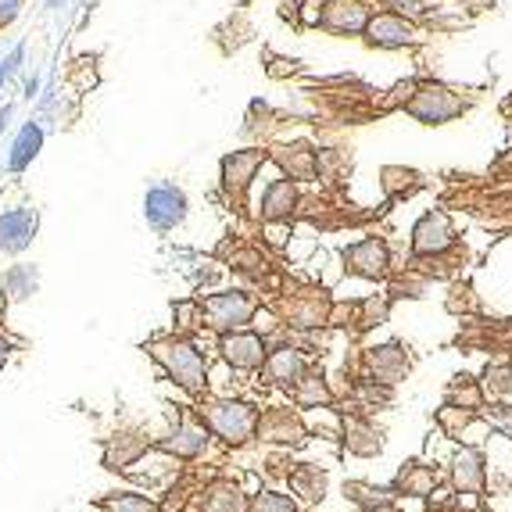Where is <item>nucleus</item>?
<instances>
[{
    "label": "nucleus",
    "mask_w": 512,
    "mask_h": 512,
    "mask_svg": "<svg viewBox=\"0 0 512 512\" xmlns=\"http://www.w3.org/2000/svg\"><path fill=\"white\" fill-rule=\"evenodd\" d=\"M151 355L165 366V373L176 380L180 387H187L190 394H197L205 387V359L201 351L194 348L190 341H180V337H165V341L151 344Z\"/></svg>",
    "instance_id": "obj_1"
},
{
    "label": "nucleus",
    "mask_w": 512,
    "mask_h": 512,
    "mask_svg": "<svg viewBox=\"0 0 512 512\" xmlns=\"http://www.w3.org/2000/svg\"><path fill=\"white\" fill-rule=\"evenodd\" d=\"M405 111H409L412 119L427 122V126H441V122L459 119L462 111H466V101L455 94L452 86H444V83H419L416 94H412L409 104H405Z\"/></svg>",
    "instance_id": "obj_2"
},
{
    "label": "nucleus",
    "mask_w": 512,
    "mask_h": 512,
    "mask_svg": "<svg viewBox=\"0 0 512 512\" xmlns=\"http://www.w3.org/2000/svg\"><path fill=\"white\" fill-rule=\"evenodd\" d=\"M187 212H190V201L176 183H154L144 194V219L158 233H172L176 226H183Z\"/></svg>",
    "instance_id": "obj_3"
},
{
    "label": "nucleus",
    "mask_w": 512,
    "mask_h": 512,
    "mask_svg": "<svg viewBox=\"0 0 512 512\" xmlns=\"http://www.w3.org/2000/svg\"><path fill=\"white\" fill-rule=\"evenodd\" d=\"M369 47L376 51H402V47H412L419 43V29L405 11H373L362 29Z\"/></svg>",
    "instance_id": "obj_4"
},
{
    "label": "nucleus",
    "mask_w": 512,
    "mask_h": 512,
    "mask_svg": "<svg viewBox=\"0 0 512 512\" xmlns=\"http://www.w3.org/2000/svg\"><path fill=\"white\" fill-rule=\"evenodd\" d=\"M258 301L244 291H222V294H212V298L201 301V316L208 319V326L219 333H230V330H240L244 323H251L255 316Z\"/></svg>",
    "instance_id": "obj_5"
},
{
    "label": "nucleus",
    "mask_w": 512,
    "mask_h": 512,
    "mask_svg": "<svg viewBox=\"0 0 512 512\" xmlns=\"http://www.w3.org/2000/svg\"><path fill=\"white\" fill-rule=\"evenodd\" d=\"M369 15H373L369 0H326L316 11V26L337 36H359L366 29Z\"/></svg>",
    "instance_id": "obj_6"
},
{
    "label": "nucleus",
    "mask_w": 512,
    "mask_h": 512,
    "mask_svg": "<svg viewBox=\"0 0 512 512\" xmlns=\"http://www.w3.org/2000/svg\"><path fill=\"white\" fill-rule=\"evenodd\" d=\"M40 212L33 205H18L0 212V255H22L36 240Z\"/></svg>",
    "instance_id": "obj_7"
},
{
    "label": "nucleus",
    "mask_w": 512,
    "mask_h": 512,
    "mask_svg": "<svg viewBox=\"0 0 512 512\" xmlns=\"http://www.w3.org/2000/svg\"><path fill=\"white\" fill-rule=\"evenodd\" d=\"M387 265H391V251L380 237H366L344 248V269L362 276V280H380L387 273Z\"/></svg>",
    "instance_id": "obj_8"
},
{
    "label": "nucleus",
    "mask_w": 512,
    "mask_h": 512,
    "mask_svg": "<svg viewBox=\"0 0 512 512\" xmlns=\"http://www.w3.org/2000/svg\"><path fill=\"white\" fill-rule=\"evenodd\" d=\"M265 158H269V154H265L262 147L226 154V158H222V190L230 197H240L251 187V180H255V172L265 165Z\"/></svg>",
    "instance_id": "obj_9"
},
{
    "label": "nucleus",
    "mask_w": 512,
    "mask_h": 512,
    "mask_svg": "<svg viewBox=\"0 0 512 512\" xmlns=\"http://www.w3.org/2000/svg\"><path fill=\"white\" fill-rule=\"evenodd\" d=\"M208 423H212V430H219L226 441L240 444V441H248L251 430H255V409L240 402H215L212 409H208Z\"/></svg>",
    "instance_id": "obj_10"
},
{
    "label": "nucleus",
    "mask_w": 512,
    "mask_h": 512,
    "mask_svg": "<svg viewBox=\"0 0 512 512\" xmlns=\"http://www.w3.org/2000/svg\"><path fill=\"white\" fill-rule=\"evenodd\" d=\"M452 244H455V230H452V219L444 212H427L416 222V230H412V251L416 255H441Z\"/></svg>",
    "instance_id": "obj_11"
},
{
    "label": "nucleus",
    "mask_w": 512,
    "mask_h": 512,
    "mask_svg": "<svg viewBox=\"0 0 512 512\" xmlns=\"http://www.w3.org/2000/svg\"><path fill=\"white\" fill-rule=\"evenodd\" d=\"M219 351L233 369H258L265 362V355H269V351H265V341L258 337V333H240V330L226 333Z\"/></svg>",
    "instance_id": "obj_12"
},
{
    "label": "nucleus",
    "mask_w": 512,
    "mask_h": 512,
    "mask_svg": "<svg viewBox=\"0 0 512 512\" xmlns=\"http://www.w3.org/2000/svg\"><path fill=\"white\" fill-rule=\"evenodd\" d=\"M298 208V187L294 180H273L262 197V219L265 222H287Z\"/></svg>",
    "instance_id": "obj_13"
},
{
    "label": "nucleus",
    "mask_w": 512,
    "mask_h": 512,
    "mask_svg": "<svg viewBox=\"0 0 512 512\" xmlns=\"http://www.w3.org/2000/svg\"><path fill=\"white\" fill-rule=\"evenodd\" d=\"M369 373L380 384H398L405 373H409V355H405L398 344H384V348L369 351Z\"/></svg>",
    "instance_id": "obj_14"
},
{
    "label": "nucleus",
    "mask_w": 512,
    "mask_h": 512,
    "mask_svg": "<svg viewBox=\"0 0 512 512\" xmlns=\"http://www.w3.org/2000/svg\"><path fill=\"white\" fill-rule=\"evenodd\" d=\"M43 126L36 119H29L26 126L18 129V137H15V144H11V154H8V172H26L29 165L36 162V154H40V147H43Z\"/></svg>",
    "instance_id": "obj_15"
},
{
    "label": "nucleus",
    "mask_w": 512,
    "mask_h": 512,
    "mask_svg": "<svg viewBox=\"0 0 512 512\" xmlns=\"http://www.w3.org/2000/svg\"><path fill=\"white\" fill-rule=\"evenodd\" d=\"M262 366L269 369V376H273L276 384H298V376L305 373V359H301V351H294V348L269 351Z\"/></svg>",
    "instance_id": "obj_16"
},
{
    "label": "nucleus",
    "mask_w": 512,
    "mask_h": 512,
    "mask_svg": "<svg viewBox=\"0 0 512 512\" xmlns=\"http://www.w3.org/2000/svg\"><path fill=\"white\" fill-rule=\"evenodd\" d=\"M0 280H4L8 301H29L36 291H40V269H36V265H26V262L11 265L8 273L0 276Z\"/></svg>",
    "instance_id": "obj_17"
},
{
    "label": "nucleus",
    "mask_w": 512,
    "mask_h": 512,
    "mask_svg": "<svg viewBox=\"0 0 512 512\" xmlns=\"http://www.w3.org/2000/svg\"><path fill=\"white\" fill-rule=\"evenodd\" d=\"M455 487L459 491H480L484 487V455L477 448H462L455 455Z\"/></svg>",
    "instance_id": "obj_18"
},
{
    "label": "nucleus",
    "mask_w": 512,
    "mask_h": 512,
    "mask_svg": "<svg viewBox=\"0 0 512 512\" xmlns=\"http://www.w3.org/2000/svg\"><path fill=\"white\" fill-rule=\"evenodd\" d=\"M205 430L201 427H190V423H183V427H176V434L165 441V452L180 455V459H194L201 448H205Z\"/></svg>",
    "instance_id": "obj_19"
},
{
    "label": "nucleus",
    "mask_w": 512,
    "mask_h": 512,
    "mask_svg": "<svg viewBox=\"0 0 512 512\" xmlns=\"http://www.w3.org/2000/svg\"><path fill=\"white\" fill-rule=\"evenodd\" d=\"M437 484V473L430 470V466H419V462H412V466H405L402 473H398V491H405V495H430Z\"/></svg>",
    "instance_id": "obj_20"
},
{
    "label": "nucleus",
    "mask_w": 512,
    "mask_h": 512,
    "mask_svg": "<svg viewBox=\"0 0 512 512\" xmlns=\"http://www.w3.org/2000/svg\"><path fill=\"white\" fill-rule=\"evenodd\" d=\"M287 154H280V162L287 165L291 172V180H312L316 176V151H308V147H283Z\"/></svg>",
    "instance_id": "obj_21"
},
{
    "label": "nucleus",
    "mask_w": 512,
    "mask_h": 512,
    "mask_svg": "<svg viewBox=\"0 0 512 512\" xmlns=\"http://www.w3.org/2000/svg\"><path fill=\"white\" fill-rule=\"evenodd\" d=\"M262 434L276 437V441H298L301 427H298V419H294L291 412H273V416L262 423Z\"/></svg>",
    "instance_id": "obj_22"
},
{
    "label": "nucleus",
    "mask_w": 512,
    "mask_h": 512,
    "mask_svg": "<svg viewBox=\"0 0 512 512\" xmlns=\"http://www.w3.org/2000/svg\"><path fill=\"white\" fill-rule=\"evenodd\" d=\"M291 484H294V491H298V495L308 498V502H319V498H323L326 477L319 470H312V466H301V470L291 477Z\"/></svg>",
    "instance_id": "obj_23"
},
{
    "label": "nucleus",
    "mask_w": 512,
    "mask_h": 512,
    "mask_svg": "<svg viewBox=\"0 0 512 512\" xmlns=\"http://www.w3.org/2000/svg\"><path fill=\"white\" fill-rule=\"evenodd\" d=\"M104 512H154V505L147 502L144 495H129V491H122V495H111L101 502Z\"/></svg>",
    "instance_id": "obj_24"
},
{
    "label": "nucleus",
    "mask_w": 512,
    "mask_h": 512,
    "mask_svg": "<svg viewBox=\"0 0 512 512\" xmlns=\"http://www.w3.org/2000/svg\"><path fill=\"white\" fill-rule=\"evenodd\" d=\"M348 448L359 455H376L380 452V441H376L373 430L362 427V423H348Z\"/></svg>",
    "instance_id": "obj_25"
},
{
    "label": "nucleus",
    "mask_w": 512,
    "mask_h": 512,
    "mask_svg": "<svg viewBox=\"0 0 512 512\" xmlns=\"http://www.w3.org/2000/svg\"><path fill=\"white\" fill-rule=\"evenodd\" d=\"M298 402L301 405H319V402H326L330 398V391H326V384L319 380V376H305L301 373L298 376Z\"/></svg>",
    "instance_id": "obj_26"
},
{
    "label": "nucleus",
    "mask_w": 512,
    "mask_h": 512,
    "mask_svg": "<svg viewBox=\"0 0 512 512\" xmlns=\"http://www.w3.org/2000/svg\"><path fill=\"white\" fill-rule=\"evenodd\" d=\"M251 512H298V505L287 495H276V491H262V495L251 502Z\"/></svg>",
    "instance_id": "obj_27"
},
{
    "label": "nucleus",
    "mask_w": 512,
    "mask_h": 512,
    "mask_svg": "<svg viewBox=\"0 0 512 512\" xmlns=\"http://www.w3.org/2000/svg\"><path fill=\"white\" fill-rule=\"evenodd\" d=\"M487 391H491V394H509L512 391V369L509 366H491V369H487Z\"/></svg>",
    "instance_id": "obj_28"
},
{
    "label": "nucleus",
    "mask_w": 512,
    "mask_h": 512,
    "mask_svg": "<svg viewBox=\"0 0 512 512\" xmlns=\"http://www.w3.org/2000/svg\"><path fill=\"white\" fill-rule=\"evenodd\" d=\"M484 419L495 430H502L505 437H512V405H495V409L484 412Z\"/></svg>",
    "instance_id": "obj_29"
},
{
    "label": "nucleus",
    "mask_w": 512,
    "mask_h": 512,
    "mask_svg": "<svg viewBox=\"0 0 512 512\" xmlns=\"http://www.w3.org/2000/svg\"><path fill=\"white\" fill-rule=\"evenodd\" d=\"M22 8H26V0H0V33L8 26H15Z\"/></svg>",
    "instance_id": "obj_30"
},
{
    "label": "nucleus",
    "mask_w": 512,
    "mask_h": 512,
    "mask_svg": "<svg viewBox=\"0 0 512 512\" xmlns=\"http://www.w3.org/2000/svg\"><path fill=\"white\" fill-rule=\"evenodd\" d=\"M8 359H11V341L4 337V333H0V369L8 366Z\"/></svg>",
    "instance_id": "obj_31"
},
{
    "label": "nucleus",
    "mask_w": 512,
    "mask_h": 512,
    "mask_svg": "<svg viewBox=\"0 0 512 512\" xmlns=\"http://www.w3.org/2000/svg\"><path fill=\"white\" fill-rule=\"evenodd\" d=\"M8 305H11V301H8V291H4V280H0V319L8 316Z\"/></svg>",
    "instance_id": "obj_32"
},
{
    "label": "nucleus",
    "mask_w": 512,
    "mask_h": 512,
    "mask_svg": "<svg viewBox=\"0 0 512 512\" xmlns=\"http://www.w3.org/2000/svg\"><path fill=\"white\" fill-rule=\"evenodd\" d=\"M11 119V108H0V133H4V126H8Z\"/></svg>",
    "instance_id": "obj_33"
},
{
    "label": "nucleus",
    "mask_w": 512,
    "mask_h": 512,
    "mask_svg": "<svg viewBox=\"0 0 512 512\" xmlns=\"http://www.w3.org/2000/svg\"><path fill=\"white\" fill-rule=\"evenodd\" d=\"M323 4H326V0H305V8H308V11H319Z\"/></svg>",
    "instance_id": "obj_34"
},
{
    "label": "nucleus",
    "mask_w": 512,
    "mask_h": 512,
    "mask_svg": "<svg viewBox=\"0 0 512 512\" xmlns=\"http://www.w3.org/2000/svg\"><path fill=\"white\" fill-rule=\"evenodd\" d=\"M373 512H394V509H391V505H376Z\"/></svg>",
    "instance_id": "obj_35"
}]
</instances>
